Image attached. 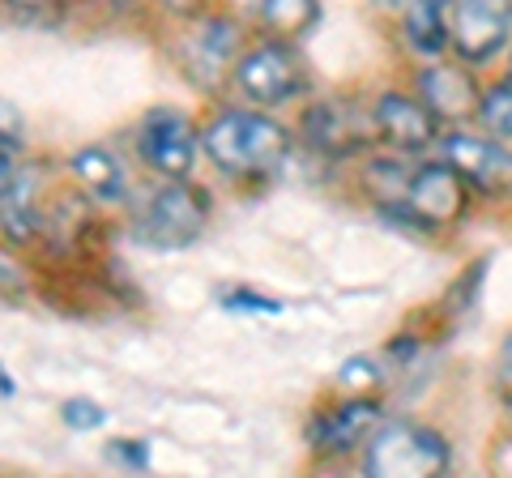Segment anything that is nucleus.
<instances>
[{
	"label": "nucleus",
	"instance_id": "nucleus-1",
	"mask_svg": "<svg viewBox=\"0 0 512 478\" xmlns=\"http://www.w3.org/2000/svg\"><path fill=\"white\" fill-rule=\"evenodd\" d=\"M474 210H478V197L461 180V171L440 154H423L414 163L406 201L384 205L380 218L410 231L414 239H436V235H453L457 227H466Z\"/></svg>",
	"mask_w": 512,
	"mask_h": 478
},
{
	"label": "nucleus",
	"instance_id": "nucleus-2",
	"mask_svg": "<svg viewBox=\"0 0 512 478\" xmlns=\"http://www.w3.org/2000/svg\"><path fill=\"white\" fill-rule=\"evenodd\" d=\"M205 154L239 180L274 175L291 154V129L265 111H222L205 129Z\"/></svg>",
	"mask_w": 512,
	"mask_h": 478
},
{
	"label": "nucleus",
	"instance_id": "nucleus-3",
	"mask_svg": "<svg viewBox=\"0 0 512 478\" xmlns=\"http://www.w3.org/2000/svg\"><path fill=\"white\" fill-rule=\"evenodd\" d=\"M453 457V440L436 423L384 414V423L359 453V466L367 478H440L453 470Z\"/></svg>",
	"mask_w": 512,
	"mask_h": 478
},
{
	"label": "nucleus",
	"instance_id": "nucleus-4",
	"mask_svg": "<svg viewBox=\"0 0 512 478\" xmlns=\"http://www.w3.org/2000/svg\"><path fill=\"white\" fill-rule=\"evenodd\" d=\"M299 141L312 154L329 158V163H355L367 150L380 146L372 99H355V94H329V99H312L299 116Z\"/></svg>",
	"mask_w": 512,
	"mask_h": 478
},
{
	"label": "nucleus",
	"instance_id": "nucleus-5",
	"mask_svg": "<svg viewBox=\"0 0 512 478\" xmlns=\"http://www.w3.org/2000/svg\"><path fill=\"white\" fill-rule=\"evenodd\" d=\"M235 86L244 90V99L256 107H286L308 94L312 73L308 60L291 39L265 35L261 43H252L235 65Z\"/></svg>",
	"mask_w": 512,
	"mask_h": 478
},
{
	"label": "nucleus",
	"instance_id": "nucleus-6",
	"mask_svg": "<svg viewBox=\"0 0 512 478\" xmlns=\"http://www.w3.org/2000/svg\"><path fill=\"white\" fill-rule=\"evenodd\" d=\"M436 154L461 171V180L474 188L478 205H512V146L508 141L483 133L478 124H457V129H444Z\"/></svg>",
	"mask_w": 512,
	"mask_h": 478
},
{
	"label": "nucleus",
	"instance_id": "nucleus-7",
	"mask_svg": "<svg viewBox=\"0 0 512 478\" xmlns=\"http://www.w3.org/2000/svg\"><path fill=\"white\" fill-rule=\"evenodd\" d=\"M210 222V197L188 180H167L133 210V231L154 248H188Z\"/></svg>",
	"mask_w": 512,
	"mask_h": 478
},
{
	"label": "nucleus",
	"instance_id": "nucleus-8",
	"mask_svg": "<svg viewBox=\"0 0 512 478\" xmlns=\"http://www.w3.org/2000/svg\"><path fill=\"white\" fill-rule=\"evenodd\" d=\"M512 43V0H453V22H448V56L478 73L504 65Z\"/></svg>",
	"mask_w": 512,
	"mask_h": 478
},
{
	"label": "nucleus",
	"instance_id": "nucleus-9",
	"mask_svg": "<svg viewBox=\"0 0 512 478\" xmlns=\"http://www.w3.org/2000/svg\"><path fill=\"white\" fill-rule=\"evenodd\" d=\"M384 423L380 393H346L338 402L320 406L308 423V449L320 461H338L350 453H363L372 432Z\"/></svg>",
	"mask_w": 512,
	"mask_h": 478
},
{
	"label": "nucleus",
	"instance_id": "nucleus-10",
	"mask_svg": "<svg viewBox=\"0 0 512 478\" xmlns=\"http://www.w3.org/2000/svg\"><path fill=\"white\" fill-rule=\"evenodd\" d=\"M372 120H376V137L384 150L423 158L436 154L444 124L431 116V107L414 94L410 86H384L372 94Z\"/></svg>",
	"mask_w": 512,
	"mask_h": 478
},
{
	"label": "nucleus",
	"instance_id": "nucleus-11",
	"mask_svg": "<svg viewBox=\"0 0 512 478\" xmlns=\"http://www.w3.org/2000/svg\"><path fill=\"white\" fill-rule=\"evenodd\" d=\"M410 90L431 107V116H436L444 129H457V124H474L483 73L474 65H461L457 56L419 60V65L410 69Z\"/></svg>",
	"mask_w": 512,
	"mask_h": 478
},
{
	"label": "nucleus",
	"instance_id": "nucleus-12",
	"mask_svg": "<svg viewBox=\"0 0 512 478\" xmlns=\"http://www.w3.org/2000/svg\"><path fill=\"white\" fill-rule=\"evenodd\" d=\"M137 154L154 175L163 180H188L197 167V129L184 111L175 107H158L146 116L137 133Z\"/></svg>",
	"mask_w": 512,
	"mask_h": 478
},
{
	"label": "nucleus",
	"instance_id": "nucleus-13",
	"mask_svg": "<svg viewBox=\"0 0 512 478\" xmlns=\"http://www.w3.org/2000/svg\"><path fill=\"white\" fill-rule=\"evenodd\" d=\"M448 22H453V0H410L393 18L397 39L414 65L448 56Z\"/></svg>",
	"mask_w": 512,
	"mask_h": 478
},
{
	"label": "nucleus",
	"instance_id": "nucleus-14",
	"mask_svg": "<svg viewBox=\"0 0 512 478\" xmlns=\"http://www.w3.org/2000/svg\"><path fill=\"white\" fill-rule=\"evenodd\" d=\"M239 26L231 18H214L197 30V39L188 47V73L201 86H218V77H227L231 65H239Z\"/></svg>",
	"mask_w": 512,
	"mask_h": 478
},
{
	"label": "nucleus",
	"instance_id": "nucleus-15",
	"mask_svg": "<svg viewBox=\"0 0 512 478\" xmlns=\"http://www.w3.org/2000/svg\"><path fill=\"white\" fill-rule=\"evenodd\" d=\"M414 163H419V158L397 154V150H384V146L367 150V154L359 158V188H363V197L372 201L376 210L406 201V188H410Z\"/></svg>",
	"mask_w": 512,
	"mask_h": 478
},
{
	"label": "nucleus",
	"instance_id": "nucleus-16",
	"mask_svg": "<svg viewBox=\"0 0 512 478\" xmlns=\"http://www.w3.org/2000/svg\"><path fill=\"white\" fill-rule=\"evenodd\" d=\"M474 124L491 137H500L512 146V73L495 69L483 73V90H478V107H474Z\"/></svg>",
	"mask_w": 512,
	"mask_h": 478
},
{
	"label": "nucleus",
	"instance_id": "nucleus-17",
	"mask_svg": "<svg viewBox=\"0 0 512 478\" xmlns=\"http://www.w3.org/2000/svg\"><path fill=\"white\" fill-rule=\"evenodd\" d=\"M487 265H491V257H474L453 282H448V291L436 304V316L444 325H461L478 312V304H483V286H487Z\"/></svg>",
	"mask_w": 512,
	"mask_h": 478
},
{
	"label": "nucleus",
	"instance_id": "nucleus-18",
	"mask_svg": "<svg viewBox=\"0 0 512 478\" xmlns=\"http://www.w3.org/2000/svg\"><path fill=\"white\" fill-rule=\"evenodd\" d=\"M256 22L274 39H303L320 22V0H256Z\"/></svg>",
	"mask_w": 512,
	"mask_h": 478
},
{
	"label": "nucleus",
	"instance_id": "nucleus-19",
	"mask_svg": "<svg viewBox=\"0 0 512 478\" xmlns=\"http://www.w3.org/2000/svg\"><path fill=\"white\" fill-rule=\"evenodd\" d=\"M73 175L82 180V188L90 197H99V201H124V167L111 158L107 150L99 146H90V150H77L73 154Z\"/></svg>",
	"mask_w": 512,
	"mask_h": 478
},
{
	"label": "nucleus",
	"instance_id": "nucleus-20",
	"mask_svg": "<svg viewBox=\"0 0 512 478\" xmlns=\"http://www.w3.org/2000/svg\"><path fill=\"white\" fill-rule=\"evenodd\" d=\"M487 389H491V402L500 410L504 427H512V329L500 338L491 355V372H487Z\"/></svg>",
	"mask_w": 512,
	"mask_h": 478
},
{
	"label": "nucleus",
	"instance_id": "nucleus-21",
	"mask_svg": "<svg viewBox=\"0 0 512 478\" xmlns=\"http://www.w3.org/2000/svg\"><path fill=\"white\" fill-rule=\"evenodd\" d=\"M380 385H384V372L372 359H350L342 368V389L346 393H376Z\"/></svg>",
	"mask_w": 512,
	"mask_h": 478
},
{
	"label": "nucleus",
	"instance_id": "nucleus-22",
	"mask_svg": "<svg viewBox=\"0 0 512 478\" xmlns=\"http://www.w3.org/2000/svg\"><path fill=\"white\" fill-rule=\"evenodd\" d=\"M18 141L13 137H0V201H9L13 197V188H18Z\"/></svg>",
	"mask_w": 512,
	"mask_h": 478
},
{
	"label": "nucleus",
	"instance_id": "nucleus-23",
	"mask_svg": "<svg viewBox=\"0 0 512 478\" xmlns=\"http://www.w3.org/2000/svg\"><path fill=\"white\" fill-rule=\"evenodd\" d=\"M9 9L22 22H56L60 18V0H9Z\"/></svg>",
	"mask_w": 512,
	"mask_h": 478
},
{
	"label": "nucleus",
	"instance_id": "nucleus-24",
	"mask_svg": "<svg viewBox=\"0 0 512 478\" xmlns=\"http://www.w3.org/2000/svg\"><path fill=\"white\" fill-rule=\"evenodd\" d=\"M107 457L120 461V466H128V470H146V466H150V453H146V444H141V440H120V444H111Z\"/></svg>",
	"mask_w": 512,
	"mask_h": 478
},
{
	"label": "nucleus",
	"instance_id": "nucleus-25",
	"mask_svg": "<svg viewBox=\"0 0 512 478\" xmlns=\"http://www.w3.org/2000/svg\"><path fill=\"white\" fill-rule=\"evenodd\" d=\"M64 423L77 427V432H86V427H99L103 423V410L94 402H69L64 406Z\"/></svg>",
	"mask_w": 512,
	"mask_h": 478
},
{
	"label": "nucleus",
	"instance_id": "nucleus-26",
	"mask_svg": "<svg viewBox=\"0 0 512 478\" xmlns=\"http://www.w3.org/2000/svg\"><path fill=\"white\" fill-rule=\"evenodd\" d=\"M222 304H227V308H239V312H278V304H274V299H265V295H252V291L222 295Z\"/></svg>",
	"mask_w": 512,
	"mask_h": 478
},
{
	"label": "nucleus",
	"instance_id": "nucleus-27",
	"mask_svg": "<svg viewBox=\"0 0 512 478\" xmlns=\"http://www.w3.org/2000/svg\"><path fill=\"white\" fill-rule=\"evenodd\" d=\"M0 137L22 141V116H18V107H9L5 99H0Z\"/></svg>",
	"mask_w": 512,
	"mask_h": 478
},
{
	"label": "nucleus",
	"instance_id": "nucleus-28",
	"mask_svg": "<svg viewBox=\"0 0 512 478\" xmlns=\"http://www.w3.org/2000/svg\"><path fill=\"white\" fill-rule=\"evenodd\" d=\"M367 5H372L376 13H384V18H397V13H402L410 0H367Z\"/></svg>",
	"mask_w": 512,
	"mask_h": 478
},
{
	"label": "nucleus",
	"instance_id": "nucleus-29",
	"mask_svg": "<svg viewBox=\"0 0 512 478\" xmlns=\"http://www.w3.org/2000/svg\"><path fill=\"white\" fill-rule=\"evenodd\" d=\"M163 9H171V13H184V18H192V13L201 9V0H158Z\"/></svg>",
	"mask_w": 512,
	"mask_h": 478
},
{
	"label": "nucleus",
	"instance_id": "nucleus-30",
	"mask_svg": "<svg viewBox=\"0 0 512 478\" xmlns=\"http://www.w3.org/2000/svg\"><path fill=\"white\" fill-rule=\"evenodd\" d=\"M0 393H13V380H9L5 372H0Z\"/></svg>",
	"mask_w": 512,
	"mask_h": 478
},
{
	"label": "nucleus",
	"instance_id": "nucleus-31",
	"mask_svg": "<svg viewBox=\"0 0 512 478\" xmlns=\"http://www.w3.org/2000/svg\"><path fill=\"white\" fill-rule=\"evenodd\" d=\"M500 69H508V73H512V43H508V52H504V65H500Z\"/></svg>",
	"mask_w": 512,
	"mask_h": 478
}]
</instances>
